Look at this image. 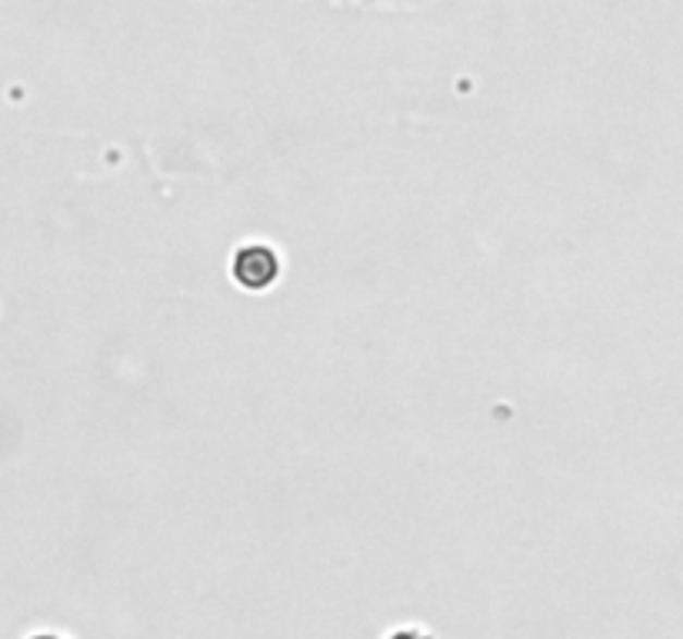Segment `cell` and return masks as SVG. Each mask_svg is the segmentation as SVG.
I'll return each mask as SVG.
<instances>
[{"label": "cell", "mask_w": 683, "mask_h": 639, "mask_svg": "<svg viewBox=\"0 0 683 639\" xmlns=\"http://www.w3.org/2000/svg\"><path fill=\"white\" fill-rule=\"evenodd\" d=\"M390 639H420V636H414V632H393Z\"/></svg>", "instance_id": "7a4b0ae2"}, {"label": "cell", "mask_w": 683, "mask_h": 639, "mask_svg": "<svg viewBox=\"0 0 683 639\" xmlns=\"http://www.w3.org/2000/svg\"><path fill=\"white\" fill-rule=\"evenodd\" d=\"M277 277V257L260 247V244H251L244 247L237 257H234V280L247 290H267Z\"/></svg>", "instance_id": "6da1fadb"}, {"label": "cell", "mask_w": 683, "mask_h": 639, "mask_svg": "<svg viewBox=\"0 0 683 639\" xmlns=\"http://www.w3.org/2000/svg\"><path fill=\"white\" fill-rule=\"evenodd\" d=\"M31 639H61V636H31Z\"/></svg>", "instance_id": "3957f363"}]
</instances>
